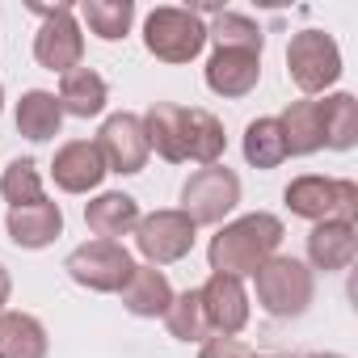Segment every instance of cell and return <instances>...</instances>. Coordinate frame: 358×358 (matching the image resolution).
I'll list each match as a JSON object with an SVG mask.
<instances>
[{
    "label": "cell",
    "instance_id": "6da1fadb",
    "mask_svg": "<svg viewBox=\"0 0 358 358\" xmlns=\"http://www.w3.org/2000/svg\"><path fill=\"white\" fill-rule=\"evenodd\" d=\"M282 236H287V228L270 211H253V215H241L232 224H220V232L207 245L211 274H232L241 282L253 278V270L278 253Z\"/></svg>",
    "mask_w": 358,
    "mask_h": 358
},
{
    "label": "cell",
    "instance_id": "7a4b0ae2",
    "mask_svg": "<svg viewBox=\"0 0 358 358\" xmlns=\"http://www.w3.org/2000/svg\"><path fill=\"white\" fill-rule=\"evenodd\" d=\"M253 287H257V303H262L266 316L291 320V316H303L308 312V303L316 295V274L299 257L274 253L270 262H262L253 270Z\"/></svg>",
    "mask_w": 358,
    "mask_h": 358
},
{
    "label": "cell",
    "instance_id": "3957f363",
    "mask_svg": "<svg viewBox=\"0 0 358 358\" xmlns=\"http://www.w3.org/2000/svg\"><path fill=\"white\" fill-rule=\"evenodd\" d=\"M143 47L160 64H190L207 47V22L194 9L160 5L143 17Z\"/></svg>",
    "mask_w": 358,
    "mask_h": 358
},
{
    "label": "cell",
    "instance_id": "277c9868",
    "mask_svg": "<svg viewBox=\"0 0 358 358\" xmlns=\"http://www.w3.org/2000/svg\"><path fill=\"white\" fill-rule=\"evenodd\" d=\"M282 203L291 215L308 220V224H324V220H358V186L350 177H320V173H303L282 190Z\"/></svg>",
    "mask_w": 358,
    "mask_h": 358
},
{
    "label": "cell",
    "instance_id": "5b68a950",
    "mask_svg": "<svg viewBox=\"0 0 358 358\" xmlns=\"http://www.w3.org/2000/svg\"><path fill=\"white\" fill-rule=\"evenodd\" d=\"M30 13L43 17L38 34H34V59L47 72L68 76L72 68H80L85 59V30L76 22V5H30Z\"/></svg>",
    "mask_w": 358,
    "mask_h": 358
},
{
    "label": "cell",
    "instance_id": "8992f818",
    "mask_svg": "<svg viewBox=\"0 0 358 358\" xmlns=\"http://www.w3.org/2000/svg\"><path fill=\"white\" fill-rule=\"evenodd\" d=\"M287 76L299 93L316 97L341 80V47L324 30H299L287 43Z\"/></svg>",
    "mask_w": 358,
    "mask_h": 358
},
{
    "label": "cell",
    "instance_id": "52a82bcc",
    "mask_svg": "<svg viewBox=\"0 0 358 358\" xmlns=\"http://www.w3.org/2000/svg\"><path fill=\"white\" fill-rule=\"evenodd\" d=\"M236 203H241V177L228 164H207V169L190 173L177 211H186L194 228H215L236 211Z\"/></svg>",
    "mask_w": 358,
    "mask_h": 358
},
{
    "label": "cell",
    "instance_id": "ba28073f",
    "mask_svg": "<svg viewBox=\"0 0 358 358\" xmlns=\"http://www.w3.org/2000/svg\"><path fill=\"white\" fill-rule=\"evenodd\" d=\"M64 270H68V278H72L76 287L97 291V295H114V291H122V282L131 278L135 257L127 253V245H118V241H97V236H93V241H85V245H76V249L68 253Z\"/></svg>",
    "mask_w": 358,
    "mask_h": 358
},
{
    "label": "cell",
    "instance_id": "9c48e42d",
    "mask_svg": "<svg viewBox=\"0 0 358 358\" xmlns=\"http://www.w3.org/2000/svg\"><path fill=\"white\" fill-rule=\"evenodd\" d=\"M194 236H199V228L177 207H160L152 215H139V224H135V249L148 257V266H173V262L190 257Z\"/></svg>",
    "mask_w": 358,
    "mask_h": 358
},
{
    "label": "cell",
    "instance_id": "30bf717a",
    "mask_svg": "<svg viewBox=\"0 0 358 358\" xmlns=\"http://www.w3.org/2000/svg\"><path fill=\"white\" fill-rule=\"evenodd\" d=\"M97 152H101V160H106V173H122V177H135V173H143V164H148V135H143V118L139 114H110L106 122H101V131H97Z\"/></svg>",
    "mask_w": 358,
    "mask_h": 358
},
{
    "label": "cell",
    "instance_id": "8fae6325",
    "mask_svg": "<svg viewBox=\"0 0 358 358\" xmlns=\"http://www.w3.org/2000/svg\"><path fill=\"white\" fill-rule=\"evenodd\" d=\"M199 303H203L211 337H236L249 324V291L232 274H211L199 287Z\"/></svg>",
    "mask_w": 358,
    "mask_h": 358
},
{
    "label": "cell",
    "instance_id": "7c38bea8",
    "mask_svg": "<svg viewBox=\"0 0 358 358\" xmlns=\"http://www.w3.org/2000/svg\"><path fill=\"white\" fill-rule=\"evenodd\" d=\"M51 177H55V186L64 194H89V190L101 186L106 160H101L93 139H68L51 160Z\"/></svg>",
    "mask_w": 358,
    "mask_h": 358
},
{
    "label": "cell",
    "instance_id": "4fadbf2b",
    "mask_svg": "<svg viewBox=\"0 0 358 358\" xmlns=\"http://www.w3.org/2000/svg\"><path fill=\"white\" fill-rule=\"evenodd\" d=\"M262 80V55L215 47L207 59V89L215 97H249Z\"/></svg>",
    "mask_w": 358,
    "mask_h": 358
},
{
    "label": "cell",
    "instance_id": "5bb4252c",
    "mask_svg": "<svg viewBox=\"0 0 358 358\" xmlns=\"http://www.w3.org/2000/svg\"><path fill=\"white\" fill-rule=\"evenodd\" d=\"M5 232L17 249H47L64 236V211L51 199L30 203V207H13L5 215Z\"/></svg>",
    "mask_w": 358,
    "mask_h": 358
},
{
    "label": "cell",
    "instance_id": "9a60e30c",
    "mask_svg": "<svg viewBox=\"0 0 358 358\" xmlns=\"http://www.w3.org/2000/svg\"><path fill=\"white\" fill-rule=\"evenodd\" d=\"M358 257V224H345V220H324V224H312L308 232V270H324V274H337L345 270L350 262Z\"/></svg>",
    "mask_w": 358,
    "mask_h": 358
},
{
    "label": "cell",
    "instance_id": "2e32d148",
    "mask_svg": "<svg viewBox=\"0 0 358 358\" xmlns=\"http://www.w3.org/2000/svg\"><path fill=\"white\" fill-rule=\"evenodd\" d=\"M186 122H190V110H186V106L156 101V106L143 114L148 148H152L160 160H169V164H186Z\"/></svg>",
    "mask_w": 358,
    "mask_h": 358
},
{
    "label": "cell",
    "instance_id": "e0dca14e",
    "mask_svg": "<svg viewBox=\"0 0 358 358\" xmlns=\"http://www.w3.org/2000/svg\"><path fill=\"white\" fill-rule=\"evenodd\" d=\"M118 295H122V308H127L131 316H139V320H156V316H164L169 303H173L169 274L156 270V266H135Z\"/></svg>",
    "mask_w": 358,
    "mask_h": 358
},
{
    "label": "cell",
    "instance_id": "ac0fdd59",
    "mask_svg": "<svg viewBox=\"0 0 358 358\" xmlns=\"http://www.w3.org/2000/svg\"><path fill=\"white\" fill-rule=\"evenodd\" d=\"M85 224L97 241H118V236H131L135 224H139V203L122 190H106L97 194L93 203H85Z\"/></svg>",
    "mask_w": 358,
    "mask_h": 358
},
{
    "label": "cell",
    "instance_id": "d6986e66",
    "mask_svg": "<svg viewBox=\"0 0 358 358\" xmlns=\"http://www.w3.org/2000/svg\"><path fill=\"white\" fill-rule=\"evenodd\" d=\"M278 127H282V139H287V156H312V152L324 148V122H320V101L316 97L291 101L278 114Z\"/></svg>",
    "mask_w": 358,
    "mask_h": 358
},
{
    "label": "cell",
    "instance_id": "ffe728a7",
    "mask_svg": "<svg viewBox=\"0 0 358 358\" xmlns=\"http://www.w3.org/2000/svg\"><path fill=\"white\" fill-rule=\"evenodd\" d=\"M59 110H64V118L72 114V118H97L101 110H106V101H110V89H106V80L93 72V68H72L68 76H59Z\"/></svg>",
    "mask_w": 358,
    "mask_h": 358
},
{
    "label": "cell",
    "instance_id": "44dd1931",
    "mask_svg": "<svg viewBox=\"0 0 358 358\" xmlns=\"http://www.w3.org/2000/svg\"><path fill=\"white\" fill-rule=\"evenodd\" d=\"M51 337L30 312H0V358H47Z\"/></svg>",
    "mask_w": 358,
    "mask_h": 358
},
{
    "label": "cell",
    "instance_id": "7402d4cb",
    "mask_svg": "<svg viewBox=\"0 0 358 358\" xmlns=\"http://www.w3.org/2000/svg\"><path fill=\"white\" fill-rule=\"evenodd\" d=\"M64 131V110L59 97L47 89H30L17 101V135H26L30 143H47Z\"/></svg>",
    "mask_w": 358,
    "mask_h": 358
},
{
    "label": "cell",
    "instance_id": "603a6c76",
    "mask_svg": "<svg viewBox=\"0 0 358 358\" xmlns=\"http://www.w3.org/2000/svg\"><path fill=\"white\" fill-rule=\"evenodd\" d=\"M80 22H85L89 34H97L101 43H118V38L131 34L135 0H85V5H80Z\"/></svg>",
    "mask_w": 358,
    "mask_h": 358
},
{
    "label": "cell",
    "instance_id": "cb8c5ba5",
    "mask_svg": "<svg viewBox=\"0 0 358 358\" xmlns=\"http://www.w3.org/2000/svg\"><path fill=\"white\" fill-rule=\"evenodd\" d=\"M320 122H324V148L350 152L358 143V101L354 93H333L320 101Z\"/></svg>",
    "mask_w": 358,
    "mask_h": 358
},
{
    "label": "cell",
    "instance_id": "d4e9b609",
    "mask_svg": "<svg viewBox=\"0 0 358 358\" xmlns=\"http://www.w3.org/2000/svg\"><path fill=\"white\" fill-rule=\"evenodd\" d=\"M228 148V135H224V122L211 114V110H190V122H186V160L194 164H220Z\"/></svg>",
    "mask_w": 358,
    "mask_h": 358
},
{
    "label": "cell",
    "instance_id": "484cf974",
    "mask_svg": "<svg viewBox=\"0 0 358 358\" xmlns=\"http://www.w3.org/2000/svg\"><path fill=\"white\" fill-rule=\"evenodd\" d=\"M245 160L253 169H278L287 160V139H282V127L278 118H253L245 127Z\"/></svg>",
    "mask_w": 358,
    "mask_h": 358
},
{
    "label": "cell",
    "instance_id": "4316f807",
    "mask_svg": "<svg viewBox=\"0 0 358 358\" xmlns=\"http://www.w3.org/2000/svg\"><path fill=\"white\" fill-rule=\"evenodd\" d=\"M207 43L228 47V51H253V55H262L266 34H262V26H257L253 17H245V13H215V22L207 26Z\"/></svg>",
    "mask_w": 358,
    "mask_h": 358
},
{
    "label": "cell",
    "instance_id": "83f0119b",
    "mask_svg": "<svg viewBox=\"0 0 358 358\" xmlns=\"http://www.w3.org/2000/svg\"><path fill=\"white\" fill-rule=\"evenodd\" d=\"M164 329L173 341H194L203 345L211 337L207 329V316H203V303H199V291H182V295H173L169 312H164Z\"/></svg>",
    "mask_w": 358,
    "mask_h": 358
},
{
    "label": "cell",
    "instance_id": "f1b7e54d",
    "mask_svg": "<svg viewBox=\"0 0 358 358\" xmlns=\"http://www.w3.org/2000/svg\"><path fill=\"white\" fill-rule=\"evenodd\" d=\"M0 194H5L9 211L13 207H30V203H43V173L30 156H17L5 173H0Z\"/></svg>",
    "mask_w": 358,
    "mask_h": 358
},
{
    "label": "cell",
    "instance_id": "f546056e",
    "mask_svg": "<svg viewBox=\"0 0 358 358\" xmlns=\"http://www.w3.org/2000/svg\"><path fill=\"white\" fill-rule=\"evenodd\" d=\"M199 358H257V354L241 337H207L203 350H199Z\"/></svg>",
    "mask_w": 358,
    "mask_h": 358
},
{
    "label": "cell",
    "instance_id": "4dcf8cb0",
    "mask_svg": "<svg viewBox=\"0 0 358 358\" xmlns=\"http://www.w3.org/2000/svg\"><path fill=\"white\" fill-rule=\"evenodd\" d=\"M9 295H13V278H9V270L0 266V312L9 308Z\"/></svg>",
    "mask_w": 358,
    "mask_h": 358
},
{
    "label": "cell",
    "instance_id": "1f68e13d",
    "mask_svg": "<svg viewBox=\"0 0 358 358\" xmlns=\"http://www.w3.org/2000/svg\"><path fill=\"white\" fill-rule=\"evenodd\" d=\"M308 358H345V354H308Z\"/></svg>",
    "mask_w": 358,
    "mask_h": 358
},
{
    "label": "cell",
    "instance_id": "d6a6232c",
    "mask_svg": "<svg viewBox=\"0 0 358 358\" xmlns=\"http://www.w3.org/2000/svg\"><path fill=\"white\" fill-rule=\"evenodd\" d=\"M0 110H5V85H0Z\"/></svg>",
    "mask_w": 358,
    "mask_h": 358
},
{
    "label": "cell",
    "instance_id": "836d02e7",
    "mask_svg": "<svg viewBox=\"0 0 358 358\" xmlns=\"http://www.w3.org/2000/svg\"><path fill=\"white\" fill-rule=\"evenodd\" d=\"M257 358H278V354H257Z\"/></svg>",
    "mask_w": 358,
    "mask_h": 358
}]
</instances>
